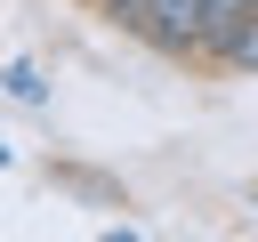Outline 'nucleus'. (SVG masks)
<instances>
[{"instance_id":"2","label":"nucleus","mask_w":258,"mask_h":242,"mask_svg":"<svg viewBox=\"0 0 258 242\" xmlns=\"http://www.w3.org/2000/svg\"><path fill=\"white\" fill-rule=\"evenodd\" d=\"M202 65H218V73H258V16L218 24V32H210V48H202Z\"/></svg>"},{"instance_id":"1","label":"nucleus","mask_w":258,"mask_h":242,"mask_svg":"<svg viewBox=\"0 0 258 242\" xmlns=\"http://www.w3.org/2000/svg\"><path fill=\"white\" fill-rule=\"evenodd\" d=\"M137 40H153L161 56H194L202 65V48H210V0H145V8H129L121 16Z\"/></svg>"},{"instance_id":"4","label":"nucleus","mask_w":258,"mask_h":242,"mask_svg":"<svg viewBox=\"0 0 258 242\" xmlns=\"http://www.w3.org/2000/svg\"><path fill=\"white\" fill-rule=\"evenodd\" d=\"M250 8H258V0H210V32H218V24H234V16H250Z\"/></svg>"},{"instance_id":"5","label":"nucleus","mask_w":258,"mask_h":242,"mask_svg":"<svg viewBox=\"0 0 258 242\" xmlns=\"http://www.w3.org/2000/svg\"><path fill=\"white\" fill-rule=\"evenodd\" d=\"M97 8H105V16L121 24V16H129V8H145V0H97Z\"/></svg>"},{"instance_id":"3","label":"nucleus","mask_w":258,"mask_h":242,"mask_svg":"<svg viewBox=\"0 0 258 242\" xmlns=\"http://www.w3.org/2000/svg\"><path fill=\"white\" fill-rule=\"evenodd\" d=\"M8 97H24V105H32V97H40V73H32V65H8Z\"/></svg>"}]
</instances>
